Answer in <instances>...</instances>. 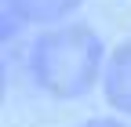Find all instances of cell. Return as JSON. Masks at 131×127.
<instances>
[{
	"instance_id": "1",
	"label": "cell",
	"mask_w": 131,
	"mask_h": 127,
	"mask_svg": "<svg viewBox=\"0 0 131 127\" xmlns=\"http://www.w3.org/2000/svg\"><path fill=\"white\" fill-rule=\"evenodd\" d=\"M102 66V44L88 26H66L55 33H44L33 51V73L40 87L58 98L84 94Z\"/></svg>"
},
{
	"instance_id": "2",
	"label": "cell",
	"mask_w": 131,
	"mask_h": 127,
	"mask_svg": "<svg viewBox=\"0 0 131 127\" xmlns=\"http://www.w3.org/2000/svg\"><path fill=\"white\" fill-rule=\"evenodd\" d=\"M106 98L120 113H131V44L117 47L106 69Z\"/></svg>"
},
{
	"instance_id": "3",
	"label": "cell",
	"mask_w": 131,
	"mask_h": 127,
	"mask_svg": "<svg viewBox=\"0 0 131 127\" xmlns=\"http://www.w3.org/2000/svg\"><path fill=\"white\" fill-rule=\"evenodd\" d=\"M7 11L15 18H26V22H55L62 15H69L80 0H4Z\"/></svg>"
},
{
	"instance_id": "4",
	"label": "cell",
	"mask_w": 131,
	"mask_h": 127,
	"mask_svg": "<svg viewBox=\"0 0 131 127\" xmlns=\"http://www.w3.org/2000/svg\"><path fill=\"white\" fill-rule=\"evenodd\" d=\"M88 127H124V123H117V120H91Z\"/></svg>"
}]
</instances>
